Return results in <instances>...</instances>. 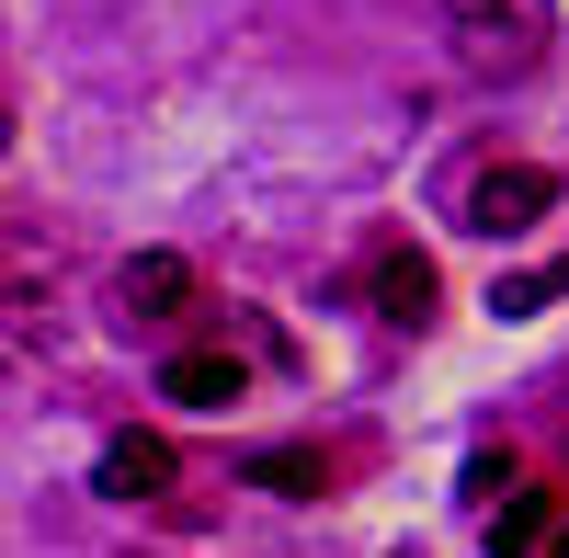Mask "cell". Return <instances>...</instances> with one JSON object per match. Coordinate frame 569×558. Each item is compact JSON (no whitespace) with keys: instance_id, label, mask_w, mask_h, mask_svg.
<instances>
[{"instance_id":"cell-8","label":"cell","mask_w":569,"mask_h":558,"mask_svg":"<svg viewBox=\"0 0 569 558\" xmlns=\"http://www.w3.org/2000/svg\"><path fill=\"white\" fill-rule=\"evenodd\" d=\"M251 479H262V490H297V501H308V490H330V468H319L308 445H262V456H251Z\"/></svg>"},{"instance_id":"cell-9","label":"cell","mask_w":569,"mask_h":558,"mask_svg":"<svg viewBox=\"0 0 569 558\" xmlns=\"http://www.w3.org/2000/svg\"><path fill=\"white\" fill-rule=\"evenodd\" d=\"M547 297H569V262H536V273H501V286H490V308H501V319H536Z\"/></svg>"},{"instance_id":"cell-10","label":"cell","mask_w":569,"mask_h":558,"mask_svg":"<svg viewBox=\"0 0 569 558\" xmlns=\"http://www.w3.org/2000/svg\"><path fill=\"white\" fill-rule=\"evenodd\" d=\"M558 558H569V536H558Z\"/></svg>"},{"instance_id":"cell-5","label":"cell","mask_w":569,"mask_h":558,"mask_svg":"<svg viewBox=\"0 0 569 558\" xmlns=\"http://www.w3.org/2000/svg\"><path fill=\"white\" fill-rule=\"evenodd\" d=\"M240 388H251V365H240V353H217V342H206V353H171V365H160V399H182V410H228Z\"/></svg>"},{"instance_id":"cell-2","label":"cell","mask_w":569,"mask_h":558,"mask_svg":"<svg viewBox=\"0 0 569 558\" xmlns=\"http://www.w3.org/2000/svg\"><path fill=\"white\" fill-rule=\"evenodd\" d=\"M569 195V182L547 171V160H490L479 182H467V206H456V228H479V240H525V228L547 217Z\"/></svg>"},{"instance_id":"cell-6","label":"cell","mask_w":569,"mask_h":558,"mask_svg":"<svg viewBox=\"0 0 569 558\" xmlns=\"http://www.w3.org/2000/svg\"><path fill=\"white\" fill-rule=\"evenodd\" d=\"M376 319H399V331L433 319V262L421 251H376Z\"/></svg>"},{"instance_id":"cell-3","label":"cell","mask_w":569,"mask_h":558,"mask_svg":"<svg viewBox=\"0 0 569 558\" xmlns=\"http://www.w3.org/2000/svg\"><path fill=\"white\" fill-rule=\"evenodd\" d=\"M182 308H194V262H182V251L114 262V319H126V331H160V319H182Z\"/></svg>"},{"instance_id":"cell-1","label":"cell","mask_w":569,"mask_h":558,"mask_svg":"<svg viewBox=\"0 0 569 558\" xmlns=\"http://www.w3.org/2000/svg\"><path fill=\"white\" fill-rule=\"evenodd\" d=\"M433 12L456 23L467 69H490V80H525L558 46V0H433Z\"/></svg>"},{"instance_id":"cell-4","label":"cell","mask_w":569,"mask_h":558,"mask_svg":"<svg viewBox=\"0 0 569 558\" xmlns=\"http://www.w3.org/2000/svg\"><path fill=\"white\" fill-rule=\"evenodd\" d=\"M91 490H103V501H160L171 490V445L160 434H114L103 468H91Z\"/></svg>"},{"instance_id":"cell-7","label":"cell","mask_w":569,"mask_h":558,"mask_svg":"<svg viewBox=\"0 0 569 558\" xmlns=\"http://www.w3.org/2000/svg\"><path fill=\"white\" fill-rule=\"evenodd\" d=\"M547 525H558V501H547V490H512L501 514H490V558H525Z\"/></svg>"}]
</instances>
